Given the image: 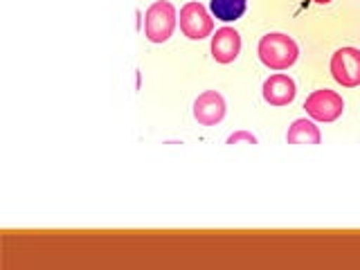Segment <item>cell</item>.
Returning <instances> with one entry per match:
<instances>
[{
    "label": "cell",
    "instance_id": "cell-1",
    "mask_svg": "<svg viewBox=\"0 0 360 270\" xmlns=\"http://www.w3.org/2000/svg\"><path fill=\"white\" fill-rule=\"evenodd\" d=\"M259 61H262L270 70H288V68L297 61L300 48L295 39H290L288 34L270 32L266 37L259 39L257 45Z\"/></svg>",
    "mask_w": 360,
    "mask_h": 270
},
{
    "label": "cell",
    "instance_id": "cell-2",
    "mask_svg": "<svg viewBox=\"0 0 360 270\" xmlns=\"http://www.w3.org/2000/svg\"><path fill=\"white\" fill-rule=\"evenodd\" d=\"M176 7L169 0H155L144 11V37L151 43H165L176 30Z\"/></svg>",
    "mask_w": 360,
    "mask_h": 270
},
{
    "label": "cell",
    "instance_id": "cell-3",
    "mask_svg": "<svg viewBox=\"0 0 360 270\" xmlns=\"http://www.w3.org/2000/svg\"><path fill=\"white\" fill-rule=\"evenodd\" d=\"M304 110H307V115L313 122H335L342 115L345 101H342V95H338L335 90L320 88V90H313L307 97Z\"/></svg>",
    "mask_w": 360,
    "mask_h": 270
},
{
    "label": "cell",
    "instance_id": "cell-4",
    "mask_svg": "<svg viewBox=\"0 0 360 270\" xmlns=\"http://www.w3.org/2000/svg\"><path fill=\"white\" fill-rule=\"evenodd\" d=\"M178 20H180V32L191 41L207 39L214 30V18L210 16L205 5H200L198 0H191V3L180 7Z\"/></svg>",
    "mask_w": 360,
    "mask_h": 270
},
{
    "label": "cell",
    "instance_id": "cell-5",
    "mask_svg": "<svg viewBox=\"0 0 360 270\" xmlns=\"http://www.w3.org/2000/svg\"><path fill=\"white\" fill-rule=\"evenodd\" d=\"M331 77L345 88L360 86V50L358 48H340L331 56Z\"/></svg>",
    "mask_w": 360,
    "mask_h": 270
},
{
    "label": "cell",
    "instance_id": "cell-6",
    "mask_svg": "<svg viewBox=\"0 0 360 270\" xmlns=\"http://www.w3.org/2000/svg\"><path fill=\"white\" fill-rule=\"evenodd\" d=\"M225 99L217 90H205L194 101V120L200 127H214L225 117Z\"/></svg>",
    "mask_w": 360,
    "mask_h": 270
},
{
    "label": "cell",
    "instance_id": "cell-7",
    "mask_svg": "<svg viewBox=\"0 0 360 270\" xmlns=\"http://www.w3.org/2000/svg\"><path fill=\"white\" fill-rule=\"evenodd\" d=\"M212 56L217 63H232L241 52V34L234 27H221L212 37Z\"/></svg>",
    "mask_w": 360,
    "mask_h": 270
},
{
    "label": "cell",
    "instance_id": "cell-8",
    "mask_svg": "<svg viewBox=\"0 0 360 270\" xmlns=\"http://www.w3.org/2000/svg\"><path fill=\"white\" fill-rule=\"evenodd\" d=\"M264 99L268 101L270 106H288L292 99L297 95V86L288 75H270L264 82Z\"/></svg>",
    "mask_w": 360,
    "mask_h": 270
},
{
    "label": "cell",
    "instance_id": "cell-9",
    "mask_svg": "<svg viewBox=\"0 0 360 270\" xmlns=\"http://www.w3.org/2000/svg\"><path fill=\"white\" fill-rule=\"evenodd\" d=\"M286 142L288 144H320L322 142V133H320L318 127H315L313 120L300 117L288 127Z\"/></svg>",
    "mask_w": 360,
    "mask_h": 270
},
{
    "label": "cell",
    "instance_id": "cell-10",
    "mask_svg": "<svg viewBox=\"0 0 360 270\" xmlns=\"http://www.w3.org/2000/svg\"><path fill=\"white\" fill-rule=\"evenodd\" d=\"M248 0H210L212 14L223 22L239 20L245 14Z\"/></svg>",
    "mask_w": 360,
    "mask_h": 270
},
{
    "label": "cell",
    "instance_id": "cell-11",
    "mask_svg": "<svg viewBox=\"0 0 360 270\" xmlns=\"http://www.w3.org/2000/svg\"><path fill=\"white\" fill-rule=\"evenodd\" d=\"M239 142L257 144V138H255L252 133H248V131H236V133H232L230 138H228V144H239Z\"/></svg>",
    "mask_w": 360,
    "mask_h": 270
},
{
    "label": "cell",
    "instance_id": "cell-12",
    "mask_svg": "<svg viewBox=\"0 0 360 270\" xmlns=\"http://www.w3.org/2000/svg\"><path fill=\"white\" fill-rule=\"evenodd\" d=\"M313 3H318V5H329L331 0H313Z\"/></svg>",
    "mask_w": 360,
    "mask_h": 270
}]
</instances>
